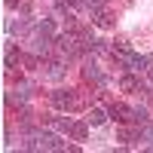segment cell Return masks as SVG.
I'll return each instance as SVG.
<instances>
[{"mask_svg":"<svg viewBox=\"0 0 153 153\" xmlns=\"http://www.w3.org/2000/svg\"><path fill=\"white\" fill-rule=\"evenodd\" d=\"M19 61H22V52H16V49L9 46V49H6V68H16Z\"/></svg>","mask_w":153,"mask_h":153,"instance_id":"11","label":"cell"},{"mask_svg":"<svg viewBox=\"0 0 153 153\" xmlns=\"http://www.w3.org/2000/svg\"><path fill=\"white\" fill-rule=\"evenodd\" d=\"M52 104H55L58 110H71V107H76L74 89H55V92H52Z\"/></svg>","mask_w":153,"mask_h":153,"instance_id":"3","label":"cell"},{"mask_svg":"<svg viewBox=\"0 0 153 153\" xmlns=\"http://www.w3.org/2000/svg\"><path fill=\"white\" fill-rule=\"evenodd\" d=\"M83 76H86V80L89 83H104V74H101V68L95 65V61H86V65H83Z\"/></svg>","mask_w":153,"mask_h":153,"instance_id":"5","label":"cell"},{"mask_svg":"<svg viewBox=\"0 0 153 153\" xmlns=\"http://www.w3.org/2000/svg\"><path fill=\"white\" fill-rule=\"evenodd\" d=\"M107 113H110V120H117V123H135V107H126V104H113Z\"/></svg>","mask_w":153,"mask_h":153,"instance_id":"4","label":"cell"},{"mask_svg":"<svg viewBox=\"0 0 153 153\" xmlns=\"http://www.w3.org/2000/svg\"><path fill=\"white\" fill-rule=\"evenodd\" d=\"M34 138H37V147L40 150H68V144L61 141L58 135H52V132H37Z\"/></svg>","mask_w":153,"mask_h":153,"instance_id":"2","label":"cell"},{"mask_svg":"<svg viewBox=\"0 0 153 153\" xmlns=\"http://www.w3.org/2000/svg\"><path fill=\"white\" fill-rule=\"evenodd\" d=\"M55 46H58L61 58H76L83 43H76V37H74V34H58V37H55Z\"/></svg>","mask_w":153,"mask_h":153,"instance_id":"1","label":"cell"},{"mask_svg":"<svg viewBox=\"0 0 153 153\" xmlns=\"http://www.w3.org/2000/svg\"><path fill=\"white\" fill-rule=\"evenodd\" d=\"M86 3H89V6H92V3H101V0H86Z\"/></svg>","mask_w":153,"mask_h":153,"instance_id":"13","label":"cell"},{"mask_svg":"<svg viewBox=\"0 0 153 153\" xmlns=\"http://www.w3.org/2000/svg\"><path fill=\"white\" fill-rule=\"evenodd\" d=\"M107 120H110V113H107L104 107H92V110H89V117H86L89 126H104Z\"/></svg>","mask_w":153,"mask_h":153,"instance_id":"7","label":"cell"},{"mask_svg":"<svg viewBox=\"0 0 153 153\" xmlns=\"http://www.w3.org/2000/svg\"><path fill=\"white\" fill-rule=\"evenodd\" d=\"M147 71H150V76H153V61H150V68H147Z\"/></svg>","mask_w":153,"mask_h":153,"instance_id":"14","label":"cell"},{"mask_svg":"<svg viewBox=\"0 0 153 153\" xmlns=\"http://www.w3.org/2000/svg\"><path fill=\"white\" fill-rule=\"evenodd\" d=\"M120 89H126V92H138L141 83H138L135 76H123V80H120Z\"/></svg>","mask_w":153,"mask_h":153,"instance_id":"9","label":"cell"},{"mask_svg":"<svg viewBox=\"0 0 153 153\" xmlns=\"http://www.w3.org/2000/svg\"><path fill=\"white\" fill-rule=\"evenodd\" d=\"M68 135L74 138V141H86V135H89V129H86V123H74Z\"/></svg>","mask_w":153,"mask_h":153,"instance_id":"8","label":"cell"},{"mask_svg":"<svg viewBox=\"0 0 153 153\" xmlns=\"http://www.w3.org/2000/svg\"><path fill=\"white\" fill-rule=\"evenodd\" d=\"M16 3H19V0H6V6H16Z\"/></svg>","mask_w":153,"mask_h":153,"instance_id":"12","label":"cell"},{"mask_svg":"<svg viewBox=\"0 0 153 153\" xmlns=\"http://www.w3.org/2000/svg\"><path fill=\"white\" fill-rule=\"evenodd\" d=\"M43 68H46L43 71L46 80H61V76H65V65H61V61H46Z\"/></svg>","mask_w":153,"mask_h":153,"instance_id":"6","label":"cell"},{"mask_svg":"<svg viewBox=\"0 0 153 153\" xmlns=\"http://www.w3.org/2000/svg\"><path fill=\"white\" fill-rule=\"evenodd\" d=\"M37 31H43V34L52 37V34H55V22H52V19H40V22H37Z\"/></svg>","mask_w":153,"mask_h":153,"instance_id":"10","label":"cell"}]
</instances>
